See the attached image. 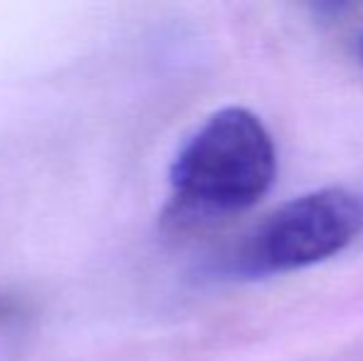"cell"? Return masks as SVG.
Masks as SVG:
<instances>
[{
	"instance_id": "obj_2",
	"label": "cell",
	"mask_w": 363,
	"mask_h": 361,
	"mask_svg": "<svg viewBox=\"0 0 363 361\" xmlns=\"http://www.w3.org/2000/svg\"><path fill=\"white\" fill-rule=\"evenodd\" d=\"M363 231V196L349 188H321L284 203L255 228L235 255L245 277L291 272L341 252Z\"/></svg>"
},
{
	"instance_id": "obj_3",
	"label": "cell",
	"mask_w": 363,
	"mask_h": 361,
	"mask_svg": "<svg viewBox=\"0 0 363 361\" xmlns=\"http://www.w3.org/2000/svg\"><path fill=\"white\" fill-rule=\"evenodd\" d=\"M20 314V302L15 297H8V294H0V324L13 322Z\"/></svg>"
},
{
	"instance_id": "obj_1",
	"label": "cell",
	"mask_w": 363,
	"mask_h": 361,
	"mask_svg": "<svg viewBox=\"0 0 363 361\" xmlns=\"http://www.w3.org/2000/svg\"><path fill=\"white\" fill-rule=\"evenodd\" d=\"M277 174L274 141L257 114L228 106L186 141L171 166L173 211L213 221L252 208Z\"/></svg>"
}]
</instances>
